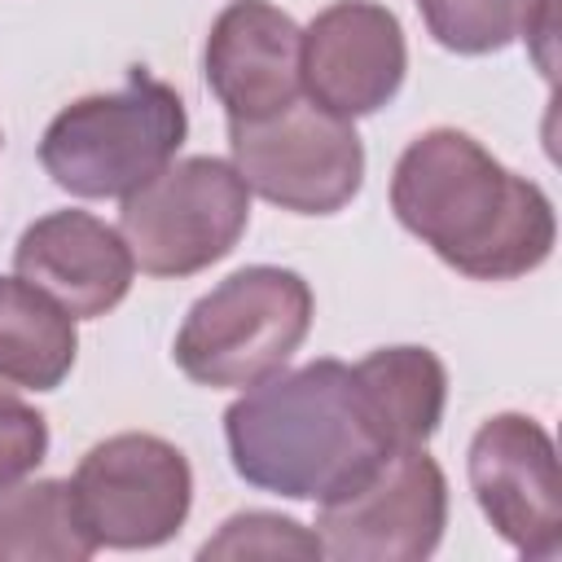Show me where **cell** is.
Masks as SVG:
<instances>
[{"label": "cell", "instance_id": "obj_7", "mask_svg": "<svg viewBox=\"0 0 562 562\" xmlns=\"http://www.w3.org/2000/svg\"><path fill=\"white\" fill-rule=\"evenodd\" d=\"M70 492L97 549H154L184 527L193 470L176 443L123 430L79 457Z\"/></svg>", "mask_w": 562, "mask_h": 562}, {"label": "cell", "instance_id": "obj_8", "mask_svg": "<svg viewBox=\"0 0 562 562\" xmlns=\"http://www.w3.org/2000/svg\"><path fill=\"white\" fill-rule=\"evenodd\" d=\"M443 527L448 479L426 448L386 452L316 514V540L338 562H422L439 549Z\"/></svg>", "mask_w": 562, "mask_h": 562}, {"label": "cell", "instance_id": "obj_11", "mask_svg": "<svg viewBox=\"0 0 562 562\" xmlns=\"http://www.w3.org/2000/svg\"><path fill=\"white\" fill-rule=\"evenodd\" d=\"M303 31L268 0H233L206 35V83L228 123L285 110L303 92Z\"/></svg>", "mask_w": 562, "mask_h": 562}, {"label": "cell", "instance_id": "obj_14", "mask_svg": "<svg viewBox=\"0 0 562 562\" xmlns=\"http://www.w3.org/2000/svg\"><path fill=\"white\" fill-rule=\"evenodd\" d=\"M79 356L75 316L22 277H0V382L53 391Z\"/></svg>", "mask_w": 562, "mask_h": 562}, {"label": "cell", "instance_id": "obj_13", "mask_svg": "<svg viewBox=\"0 0 562 562\" xmlns=\"http://www.w3.org/2000/svg\"><path fill=\"white\" fill-rule=\"evenodd\" d=\"M369 422L386 452L426 448L443 422L448 369L430 347H378L351 364Z\"/></svg>", "mask_w": 562, "mask_h": 562}, {"label": "cell", "instance_id": "obj_1", "mask_svg": "<svg viewBox=\"0 0 562 562\" xmlns=\"http://www.w3.org/2000/svg\"><path fill=\"white\" fill-rule=\"evenodd\" d=\"M391 206L413 237L474 281L536 272L558 237L544 189L501 167L457 127H430L400 154L391 171Z\"/></svg>", "mask_w": 562, "mask_h": 562}, {"label": "cell", "instance_id": "obj_18", "mask_svg": "<svg viewBox=\"0 0 562 562\" xmlns=\"http://www.w3.org/2000/svg\"><path fill=\"white\" fill-rule=\"evenodd\" d=\"M48 452V422L18 395L0 391V492L22 483Z\"/></svg>", "mask_w": 562, "mask_h": 562}, {"label": "cell", "instance_id": "obj_9", "mask_svg": "<svg viewBox=\"0 0 562 562\" xmlns=\"http://www.w3.org/2000/svg\"><path fill=\"white\" fill-rule=\"evenodd\" d=\"M470 487L492 531L522 558L562 553V474L549 430L527 413H496L470 439Z\"/></svg>", "mask_w": 562, "mask_h": 562}, {"label": "cell", "instance_id": "obj_12", "mask_svg": "<svg viewBox=\"0 0 562 562\" xmlns=\"http://www.w3.org/2000/svg\"><path fill=\"white\" fill-rule=\"evenodd\" d=\"M13 268L75 321H92L127 299L136 259L105 220L88 211H48L18 237Z\"/></svg>", "mask_w": 562, "mask_h": 562}, {"label": "cell", "instance_id": "obj_3", "mask_svg": "<svg viewBox=\"0 0 562 562\" xmlns=\"http://www.w3.org/2000/svg\"><path fill=\"white\" fill-rule=\"evenodd\" d=\"M189 119L171 83L132 66L114 92L70 101L40 140V162L75 198H127L184 145Z\"/></svg>", "mask_w": 562, "mask_h": 562}, {"label": "cell", "instance_id": "obj_15", "mask_svg": "<svg viewBox=\"0 0 562 562\" xmlns=\"http://www.w3.org/2000/svg\"><path fill=\"white\" fill-rule=\"evenodd\" d=\"M88 536L75 492L61 479L13 483L0 492V562H88Z\"/></svg>", "mask_w": 562, "mask_h": 562}, {"label": "cell", "instance_id": "obj_17", "mask_svg": "<svg viewBox=\"0 0 562 562\" xmlns=\"http://www.w3.org/2000/svg\"><path fill=\"white\" fill-rule=\"evenodd\" d=\"M321 540L316 531H307L303 522L294 518H281V514H268V509H246V514H233L202 549L198 558L202 562H250V558H294V562H312L321 558Z\"/></svg>", "mask_w": 562, "mask_h": 562}, {"label": "cell", "instance_id": "obj_6", "mask_svg": "<svg viewBox=\"0 0 562 562\" xmlns=\"http://www.w3.org/2000/svg\"><path fill=\"white\" fill-rule=\"evenodd\" d=\"M228 149L246 189L294 215H334L364 180V145L351 119L316 101H290L268 119L228 123Z\"/></svg>", "mask_w": 562, "mask_h": 562}, {"label": "cell", "instance_id": "obj_10", "mask_svg": "<svg viewBox=\"0 0 562 562\" xmlns=\"http://www.w3.org/2000/svg\"><path fill=\"white\" fill-rule=\"evenodd\" d=\"M303 92L338 119L378 114L404 83L408 44L386 4L338 0L303 31Z\"/></svg>", "mask_w": 562, "mask_h": 562}, {"label": "cell", "instance_id": "obj_4", "mask_svg": "<svg viewBox=\"0 0 562 562\" xmlns=\"http://www.w3.org/2000/svg\"><path fill=\"white\" fill-rule=\"evenodd\" d=\"M312 290L294 268H237L189 307L171 356L198 386L246 391L285 369L312 329Z\"/></svg>", "mask_w": 562, "mask_h": 562}, {"label": "cell", "instance_id": "obj_16", "mask_svg": "<svg viewBox=\"0 0 562 562\" xmlns=\"http://www.w3.org/2000/svg\"><path fill=\"white\" fill-rule=\"evenodd\" d=\"M426 31L465 57L501 53L514 40L544 35L553 22V0H417Z\"/></svg>", "mask_w": 562, "mask_h": 562}, {"label": "cell", "instance_id": "obj_2", "mask_svg": "<svg viewBox=\"0 0 562 562\" xmlns=\"http://www.w3.org/2000/svg\"><path fill=\"white\" fill-rule=\"evenodd\" d=\"M224 439L250 487L290 501H329L386 457L342 360H312L255 382L228 404Z\"/></svg>", "mask_w": 562, "mask_h": 562}, {"label": "cell", "instance_id": "obj_5", "mask_svg": "<svg viewBox=\"0 0 562 562\" xmlns=\"http://www.w3.org/2000/svg\"><path fill=\"white\" fill-rule=\"evenodd\" d=\"M250 224V189L224 158H171L154 180L132 189L119 233L149 277H193L220 263Z\"/></svg>", "mask_w": 562, "mask_h": 562}]
</instances>
